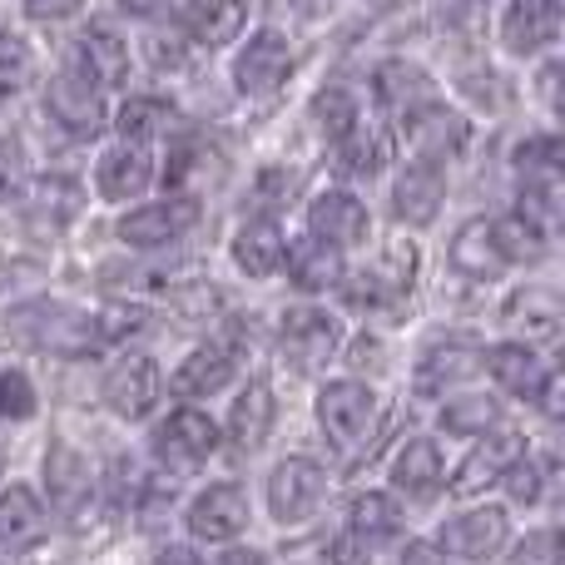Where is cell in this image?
<instances>
[{"instance_id":"45","label":"cell","mask_w":565,"mask_h":565,"mask_svg":"<svg viewBox=\"0 0 565 565\" xmlns=\"http://www.w3.org/2000/svg\"><path fill=\"white\" fill-rule=\"evenodd\" d=\"M169 119V109L159 105V99H129L125 115H119V135L129 139V145H145V139H154V129Z\"/></svg>"},{"instance_id":"42","label":"cell","mask_w":565,"mask_h":565,"mask_svg":"<svg viewBox=\"0 0 565 565\" xmlns=\"http://www.w3.org/2000/svg\"><path fill=\"white\" fill-rule=\"evenodd\" d=\"M45 264H30V258H10V264H0V312L6 308H25L30 298H40L45 292Z\"/></svg>"},{"instance_id":"51","label":"cell","mask_w":565,"mask_h":565,"mask_svg":"<svg viewBox=\"0 0 565 565\" xmlns=\"http://www.w3.org/2000/svg\"><path fill=\"white\" fill-rule=\"evenodd\" d=\"M218 565H274V561H268L264 551H254V546H228Z\"/></svg>"},{"instance_id":"10","label":"cell","mask_w":565,"mask_h":565,"mask_svg":"<svg viewBox=\"0 0 565 565\" xmlns=\"http://www.w3.org/2000/svg\"><path fill=\"white\" fill-rule=\"evenodd\" d=\"M451 451L437 431H412L387 461V487L402 501H437L451 487Z\"/></svg>"},{"instance_id":"26","label":"cell","mask_w":565,"mask_h":565,"mask_svg":"<svg viewBox=\"0 0 565 565\" xmlns=\"http://www.w3.org/2000/svg\"><path fill=\"white\" fill-rule=\"evenodd\" d=\"M45 109L70 129L75 139H89L105 129V99H99V85L79 70H65L45 85Z\"/></svg>"},{"instance_id":"17","label":"cell","mask_w":565,"mask_h":565,"mask_svg":"<svg viewBox=\"0 0 565 565\" xmlns=\"http://www.w3.org/2000/svg\"><path fill=\"white\" fill-rule=\"evenodd\" d=\"M501 422H507V397H501L497 387H477V382H471V387H457L437 402V437L441 441L471 447V441H481L487 431H497Z\"/></svg>"},{"instance_id":"12","label":"cell","mask_w":565,"mask_h":565,"mask_svg":"<svg viewBox=\"0 0 565 565\" xmlns=\"http://www.w3.org/2000/svg\"><path fill=\"white\" fill-rule=\"evenodd\" d=\"M392 125H397V135L412 139V154H431V159H441V164L467 154L471 129H477L457 99H431V105L412 109V115L392 119Z\"/></svg>"},{"instance_id":"11","label":"cell","mask_w":565,"mask_h":565,"mask_svg":"<svg viewBox=\"0 0 565 565\" xmlns=\"http://www.w3.org/2000/svg\"><path fill=\"white\" fill-rule=\"evenodd\" d=\"M224 447V427L199 407H179L174 417H164V427L154 431V457L174 477H194L214 461V451Z\"/></svg>"},{"instance_id":"13","label":"cell","mask_w":565,"mask_h":565,"mask_svg":"<svg viewBox=\"0 0 565 565\" xmlns=\"http://www.w3.org/2000/svg\"><path fill=\"white\" fill-rule=\"evenodd\" d=\"M531 447V437L521 427H511V422H501L497 431H487L481 441H471L467 457L451 461V497H477V491L487 487H501V477L511 471V461L521 457V451Z\"/></svg>"},{"instance_id":"8","label":"cell","mask_w":565,"mask_h":565,"mask_svg":"<svg viewBox=\"0 0 565 565\" xmlns=\"http://www.w3.org/2000/svg\"><path fill=\"white\" fill-rule=\"evenodd\" d=\"M264 497H268V516L278 526H308L322 511V501H328V467L318 457H308V451H292L268 471Z\"/></svg>"},{"instance_id":"49","label":"cell","mask_w":565,"mask_h":565,"mask_svg":"<svg viewBox=\"0 0 565 565\" xmlns=\"http://www.w3.org/2000/svg\"><path fill=\"white\" fill-rule=\"evenodd\" d=\"M79 6H85V0H25V15L30 20H65V15H75Z\"/></svg>"},{"instance_id":"41","label":"cell","mask_w":565,"mask_h":565,"mask_svg":"<svg viewBox=\"0 0 565 565\" xmlns=\"http://www.w3.org/2000/svg\"><path fill=\"white\" fill-rule=\"evenodd\" d=\"M377 274L392 282V288L407 298L412 288H417V274H422V248H417V238L402 228L397 238H387L382 244V258H377Z\"/></svg>"},{"instance_id":"56","label":"cell","mask_w":565,"mask_h":565,"mask_svg":"<svg viewBox=\"0 0 565 565\" xmlns=\"http://www.w3.org/2000/svg\"><path fill=\"white\" fill-rule=\"evenodd\" d=\"M561 497H565V477H561Z\"/></svg>"},{"instance_id":"40","label":"cell","mask_w":565,"mask_h":565,"mask_svg":"<svg viewBox=\"0 0 565 565\" xmlns=\"http://www.w3.org/2000/svg\"><path fill=\"white\" fill-rule=\"evenodd\" d=\"M501 565H565V526H531L507 546Z\"/></svg>"},{"instance_id":"38","label":"cell","mask_w":565,"mask_h":565,"mask_svg":"<svg viewBox=\"0 0 565 565\" xmlns=\"http://www.w3.org/2000/svg\"><path fill=\"white\" fill-rule=\"evenodd\" d=\"M312 125L322 129V139H328V145L348 139L352 129L362 125V105H358V95H352L348 85H322L318 95H312Z\"/></svg>"},{"instance_id":"21","label":"cell","mask_w":565,"mask_h":565,"mask_svg":"<svg viewBox=\"0 0 565 565\" xmlns=\"http://www.w3.org/2000/svg\"><path fill=\"white\" fill-rule=\"evenodd\" d=\"M199 224V199L189 194H169L159 204H139L119 218V238L129 248H169L174 238H184Z\"/></svg>"},{"instance_id":"19","label":"cell","mask_w":565,"mask_h":565,"mask_svg":"<svg viewBox=\"0 0 565 565\" xmlns=\"http://www.w3.org/2000/svg\"><path fill=\"white\" fill-rule=\"evenodd\" d=\"M248 531V497L238 481H214L189 501V536L209 546H234Z\"/></svg>"},{"instance_id":"15","label":"cell","mask_w":565,"mask_h":565,"mask_svg":"<svg viewBox=\"0 0 565 565\" xmlns=\"http://www.w3.org/2000/svg\"><path fill=\"white\" fill-rule=\"evenodd\" d=\"M292 75V45L288 35L274 25L254 30L244 40V50L234 55V89L244 99H264V95H278Z\"/></svg>"},{"instance_id":"7","label":"cell","mask_w":565,"mask_h":565,"mask_svg":"<svg viewBox=\"0 0 565 565\" xmlns=\"http://www.w3.org/2000/svg\"><path fill=\"white\" fill-rule=\"evenodd\" d=\"M15 332L25 348H40V352H60V358H85L105 342V322L89 318L79 308H65V302H35L15 318Z\"/></svg>"},{"instance_id":"34","label":"cell","mask_w":565,"mask_h":565,"mask_svg":"<svg viewBox=\"0 0 565 565\" xmlns=\"http://www.w3.org/2000/svg\"><path fill=\"white\" fill-rule=\"evenodd\" d=\"M79 75H89L95 85H125L129 79V45L105 25H89L75 45Z\"/></svg>"},{"instance_id":"22","label":"cell","mask_w":565,"mask_h":565,"mask_svg":"<svg viewBox=\"0 0 565 565\" xmlns=\"http://www.w3.org/2000/svg\"><path fill=\"white\" fill-rule=\"evenodd\" d=\"M348 541L362 551H377V546H392V541L407 536V507H402L397 491L387 487H367L348 501Z\"/></svg>"},{"instance_id":"27","label":"cell","mask_w":565,"mask_h":565,"mask_svg":"<svg viewBox=\"0 0 565 565\" xmlns=\"http://www.w3.org/2000/svg\"><path fill=\"white\" fill-rule=\"evenodd\" d=\"M228 258H234V268L244 278H278L288 274V238H282L278 218L268 214H254L248 224H238L234 244H228Z\"/></svg>"},{"instance_id":"28","label":"cell","mask_w":565,"mask_h":565,"mask_svg":"<svg viewBox=\"0 0 565 565\" xmlns=\"http://www.w3.org/2000/svg\"><path fill=\"white\" fill-rule=\"evenodd\" d=\"M507 169L521 189H561L565 184V135L561 129H531L507 149Z\"/></svg>"},{"instance_id":"39","label":"cell","mask_w":565,"mask_h":565,"mask_svg":"<svg viewBox=\"0 0 565 565\" xmlns=\"http://www.w3.org/2000/svg\"><path fill=\"white\" fill-rule=\"evenodd\" d=\"M457 105L467 115H501V105H511V85H501L491 65H477L471 75L457 79Z\"/></svg>"},{"instance_id":"6","label":"cell","mask_w":565,"mask_h":565,"mask_svg":"<svg viewBox=\"0 0 565 565\" xmlns=\"http://www.w3.org/2000/svg\"><path fill=\"white\" fill-rule=\"evenodd\" d=\"M447 199H451L447 164L431 154H407L397 164V174H392V194H387L392 224L407 228V234H422V228H431L447 214Z\"/></svg>"},{"instance_id":"29","label":"cell","mask_w":565,"mask_h":565,"mask_svg":"<svg viewBox=\"0 0 565 565\" xmlns=\"http://www.w3.org/2000/svg\"><path fill=\"white\" fill-rule=\"evenodd\" d=\"M159 397H164V372H159V362L145 358V352L125 358L115 367V377H109V407L129 422L149 417V412L159 407Z\"/></svg>"},{"instance_id":"50","label":"cell","mask_w":565,"mask_h":565,"mask_svg":"<svg viewBox=\"0 0 565 565\" xmlns=\"http://www.w3.org/2000/svg\"><path fill=\"white\" fill-rule=\"evenodd\" d=\"M149 55H154V65L159 70H179V65H184V50H179V45H164V40H149Z\"/></svg>"},{"instance_id":"25","label":"cell","mask_w":565,"mask_h":565,"mask_svg":"<svg viewBox=\"0 0 565 565\" xmlns=\"http://www.w3.org/2000/svg\"><path fill=\"white\" fill-rule=\"evenodd\" d=\"M244 372V348L238 342H204L194 348L174 372V392L184 402L218 397L224 387H234V377Z\"/></svg>"},{"instance_id":"24","label":"cell","mask_w":565,"mask_h":565,"mask_svg":"<svg viewBox=\"0 0 565 565\" xmlns=\"http://www.w3.org/2000/svg\"><path fill=\"white\" fill-rule=\"evenodd\" d=\"M397 159V125L392 119H362L348 139L332 145V169L342 179H382Z\"/></svg>"},{"instance_id":"54","label":"cell","mask_w":565,"mask_h":565,"mask_svg":"<svg viewBox=\"0 0 565 565\" xmlns=\"http://www.w3.org/2000/svg\"><path fill=\"white\" fill-rule=\"evenodd\" d=\"M546 412H551V422H556V427L565 431V382H556V392H551Z\"/></svg>"},{"instance_id":"16","label":"cell","mask_w":565,"mask_h":565,"mask_svg":"<svg viewBox=\"0 0 565 565\" xmlns=\"http://www.w3.org/2000/svg\"><path fill=\"white\" fill-rule=\"evenodd\" d=\"M501 332L521 342H536V348H551V342L565 332V298L556 288H536V282H521L501 298L497 308Z\"/></svg>"},{"instance_id":"23","label":"cell","mask_w":565,"mask_h":565,"mask_svg":"<svg viewBox=\"0 0 565 565\" xmlns=\"http://www.w3.org/2000/svg\"><path fill=\"white\" fill-rule=\"evenodd\" d=\"M274 422H278V397H274V387H268V377H248L224 417L228 451H234V457H254V451L274 437Z\"/></svg>"},{"instance_id":"36","label":"cell","mask_w":565,"mask_h":565,"mask_svg":"<svg viewBox=\"0 0 565 565\" xmlns=\"http://www.w3.org/2000/svg\"><path fill=\"white\" fill-rule=\"evenodd\" d=\"M45 481H50V491H55V501L65 511H75L85 497H95V471H89V461L79 457V451H65V447L50 451Z\"/></svg>"},{"instance_id":"48","label":"cell","mask_w":565,"mask_h":565,"mask_svg":"<svg viewBox=\"0 0 565 565\" xmlns=\"http://www.w3.org/2000/svg\"><path fill=\"white\" fill-rule=\"evenodd\" d=\"M20 189H25V149L20 139L0 135V204H10Z\"/></svg>"},{"instance_id":"5","label":"cell","mask_w":565,"mask_h":565,"mask_svg":"<svg viewBox=\"0 0 565 565\" xmlns=\"http://www.w3.org/2000/svg\"><path fill=\"white\" fill-rule=\"evenodd\" d=\"M481 377L511 402H526V407H546L551 392H556V362L546 358V348L521 338H497L487 342V362H481Z\"/></svg>"},{"instance_id":"3","label":"cell","mask_w":565,"mask_h":565,"mask_svg":"<svg viewBox=\"0 0 565 565\" xmlns=\"http://www.w3.org/2000/svg\"><path fill=\"white\" fill-rule=\"evenodd\" d=\"M342 318L322 302H292L288 312L278 318V352L298 377H318V372L332 367V358L342 352Z\"/></svg>"},{"instance_id":"30","label":"cell","mask_w":565,"mask_h":565,"mask_svg":"<svg viewBox=\"0 0 565 565\" xmlns=\"http://www.w3.org/2000/svg\"><path fill=\"white\" fill-rule=\"evenodd\" d=\"M244 25H248L244 0H189V6L179 10V30L209 50L234 45V40L244 35Z\"/></svg>"},{"instance_id":"53","label":"cell","mask_w":565,"mask_h":565,"mask_svg":"<svg viewBox=\"0 0 565 565\" xmlns=\"http://www.w3.org/2000/svg\"><path fill=\"white\" fill-rule=\"evenodd\" d=\"M159 565H199L194 551H184V546H164L159 551Z\"/></svg>"},{"instance_id":"1","label":"cell","mask_w":565,"mask_h":565,"mask_svg":"<svg viewBox=\"0 0 565 565\" xmlns=\"http://www.w3.org/2000/svg\"><path fill=\"white\" fill-rule=\"evenodd\" d=\"M481 362H487V342L471 328H431L412 352V392L441 402L447 392L471 387L481 377Z\"/></svg>"},{"instance_id":"55","label":"cell","mask_w":565,"mask_h":565,"mask_svg":"<svg viewBox=\"0 0 565 565\" xmlns=\"http://www.w3.org/2000/svg\"><path fill=\"white\" fill-rule=\"evenodd\" d=\"M407 565H422V556H417V551H412V556H407ZM427 565H437V561H427ZM451 565H457V561H451Z\"/></svg>"},{"instance_id":"46","label":"cell","mask_w":565,"mask_h":565,"mask_svg":"<svg viewBox=\"0 0 565 565\" xmlns=\"http://www.w3.org/2000/svg\"><path fill=\"white\" fill-rule=\"evenodd\" d=\"M0 417L10 422L35 417V387H30L25 372H0Z\"/></svg>"},{"instance_id":"44","label":"cell","mask_w":565,"mask_h":565,"mask_svg":"<svg viewBox=\"0 0 565 565\" xmlns=\"http://www.w3.org/2000/svg\"><path fill=\"white\" fill-rule=\"evenodd\" d=\"M298 194H302V174L292 164H264L254 174V199L264 209H282V204H292Z\"/></svg>"},{"instance_id":"35","label":"cell","mask_w":565,"mask_h":565,"mask_svg":"<svg viewBox=\"0 0 565 565\" xmlns=\"http://www.w3.org/2000/svg\"><path fill=\"white\" fill-rule=\"evenodd\" d=\"M288 274H292L298 288H308V292H338L342 274H348V258H342L338 248L318 244V238L308 234L302 244L288 248Z\"/></svg>"},{"instance_id":"18","label":"cell","mask_w":565,"mask_h":565,"mask_svg":"<svg viewBox=\"0 0 565 565\" xmlns=\"http://www.w3.org/2000/svg\"><path fill=\"white\" fill-rule=\"evenodd\" d=\"M308 234L338 254H352L372 238V209L352 189H322L308 204Z\"/></svg>"},{"instance_id":"31","label":"cell","mask_w":565,"mask_h":565,"mask_svg":"<svg viewBox=\"0 0 565 565\" xmlns=\"http://www.w3.org/2000/svg\"><path fill=\"white\" fill-rule=\"evenodd\" d=\"M561 477H565V467L551 461V451L526 447L516 461H511V471L501 477L497 491L507 497V507H541L551 491H561Z\"/></svg>"},{"instance_id":"9","label":"cell","mask_w":565,"mask_h":565,"mask_svg":"<svg viewBox=\"0 0 565 565\" xmlns=\"http://www.w3.org/2000/svg\"><path fill=\"white\" fill-rule=\"evenodd\" d=\"M565 35V0H497V45L507 60H541Z\"/></svg>"},{"instance_id":"52","label":"cell","mask_w":565,"mask_h":565,"mask_svg":"<svg viewBox=\"0 0 565 565\" xmlns=\"http://www.w3.org/2000/svg\"><path fill=\"white\" fill-rule=\"evenodd\" d=\"M115 6L125 10V15H164L174 0H115Z\"/></svg>"},{"instance_id":"20","label":"cell","mask_w":565,"mask_h":565,"mask_svg":"<svg viewBox=\"0 0 565 565\" xmlns=\"http://www.w3.org/2000/svg\"><path fill=\"white\" fill-rule=\"evenodd\" d=\"M372 99H377L382 115L402 119V115H412V109L441 99V85H437V75H431L422 60L387 55L377 70H372Z\"/></svg>"},{"instance_id":"47","label":"cell","mask_w":565,"mask_h":565,"mask_svg":"<svg viewBox=\"0 0 565 565\" xmlns=\"http://www.w3.org/2000/svg\"><path fill=\"white\" fill-rule=\"evenodd\" d=\"M30 79V45L15 35H0V99L15 95Z\"/></svg>"},{"instance_id":"43","label":"cell","mask_w":565,"mask_h":565,"mask_svg":"<svg viewBox=\"0 0 565 565\" xmlns=\"http://www.w3.org/2000/svg\"><path fill=\"white\" fill-rule=\"evenodd\" d=\"M531 95H536V105L556 119V129H565V50L561 55H546L536 65V75H531Z\"/></svg>"},{"instance_id":"33","label":"cell","mask_w":565,"mask_h":565,"mask_svg":"<svg viewBox=\"0 0 565 565\" xmlns=\"http://www.w3.org/2000/svg\"><path fill=\"white\" fill-rule=\"evenodd\" d=\"M154 184V159H149L145 145H119L109 149L105 159H99L95 169V189L105 199H115V204H125V199L145 194V189Z\"/></svg>"},{"instance_id":"2","label":"cell","mask_w":565,"mask_h":565,"mask_svg":"<svg viewBox=\"0 0 565 565\" xmlns=\"http://www.w3.org/2000/svg\"><path fill=\"white\" fill-rule=\"evenodd\" d=\"M511 541H516V507H507V501H467L451 516H441L431 551L457 565H487L507 556Z\"/></svg>"},{"instance_id":"37","label":"cell","mask_w":565,"mask_h":565,"mask_svg":"<svg viewBox=\"0 0 565 565\" xmlns=\"http://www.w3.org/2000/svg\"><path fill=\"white\" fill-rule=\"evenodd\" d=\"M79 204H85V189L70 174H50V179H40L35 194H30V218H40L45 228H65L70 218L79 214Z\"/></svg>"},{"instance_id":"32","label":"cell","mask_w":565,"mask_h":565,"mask_svg":"<svg viewBox=\"0 0 565 565\" xmlns=\"http://www.w3.org/2000/svg\"><path fill=\"white\" fill-rule=\"evenodd\" d=\"M45 531H50V511H45V501L35 497L30 487H10V491H0V546L6 551H30V546H40L45 541Z\"/></svg>"},{"instance_id":"57","label":"cell","mask_w":565,"mask_h":565,"mask_svg":"<svg viewBox=\"0 0 565 565\" xmlns=\"http://www.w3.org/2000/svg\"><path fill=\"white\" fill-rule=\"evenodd\" d=\"M477 6H491V0H477Z\"/></svg>"},{"instance_id":"4","label":"cell","mask_w":565,"mask_h":565,"mask_svg":"<svg viewBox=\"0 0 565 565\" xmlns=\"http://www.w3.org/2000/svg\"><path fill=\"white\" fill-rule=\"evenodd\" d=\"M312 412H318V427L332 451H358L362 441L377 431L382 397H377V387L362 377H332L318 387Z\"/></svg>"},{"instance_id":"14","label":"cell","mask_w":565,"mask_h":565,"mask_svg":"<svg viewBox=\"0 0 565 565\" xmlns=\"http://www.w3.org/2000/svg\"><path fill=\"white\" fill-rule=\"evenodd\" d=\"M447 264H451V274H461L471 282H501V278L516 274L507 258V244H501L497 214H471L467 224L451 228Z\"/></svg>"}]
</instances>
